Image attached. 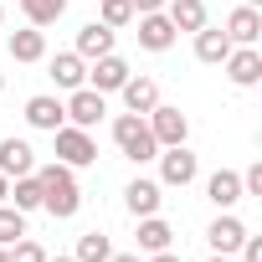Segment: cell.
Listing matches in <instances>:
<instances>
[{
	"mask_svg": "<svg viewBox=\"0 0 262 262\" xmlns=\"http://www.w3.org/2000/svg\"><path fill=\"white\" fill-rule=\"evenodd\" d=\"M36 180H41V211H47V216H57V221L77 216V206H82V190H77V175H72V165L52 160V165H41V170H36Z\"/></svg>",
	"mask_w": 262,
	"mask_h": 262,
	"instance_id": "obj_1",
	"label": "cell"
},
{
	"mask_svg": "<svg viewBox=\"0 0 262 262\" xmlns=\"http://www.w3.org/2000/svg\"><path fill=\"white\" fill-rule=\"evenodd\" d=\"M113 144L134 160V165H144V160L160 155V144H155V134H149V123H144L139 113H118V118H113Z\"/></svg>",
	"mask_w": 262,
	"mask_h": 262,
	"instance_id": "obj_2",
	"label": "cell"
},
{
	"mask_svg": "<svg viewBox=\"0 0 262 262\" xmlns=\"http://www.w3.org/2000/svg\"><path fill=\"white\" fill-rule=\"evenodd\" d=\"M144 123H149V134H155V144H160V149H170V144H185V139H190V118H185L180 108L155 103V108L144 113Z\"/></svg>",
	"mask_w": 262,
	"mask_h": 262,
	"instance_id": "obj_3",
	"label": "cell"
},
{
	"mask_svg": "<svg viewBox=\"0 0 262 262\" xmlns=\"http://www.w3.org/2000/svg\"><path fill=\"white\" fill-rule=\"evenodd\" d=\"M57 160H62V165H72V170H88V165L98 160V144H93V134H88V128H72V123H62V128H57Z\"/></svg>",
	"mask_w": 262,
	"mask_h": 262,
	"instance_id": "obj_4",
	"label": "cell"
},
{
	"mask_svg": "<svg viewBox=\"0 0 262 262\" xmlns=\"http://www.w3.org/2000/svg\"><path fill=\"white\" fill-rule=\"evenodd\" d=\"M62 108H67V123H72V128H93V123H103L108 98H103L98 88H88V82H82V88H72V98H67Z\"/></svg>",
	"mask_w": 262,
	"mask_h": 262,
	"instance_id": "obj_5",
	"label": "cell"
},
{
	"mask_svg": "<svg viewBox=\"0 0 262 262\" xmlns=\"http://www.w3.org/2000/svg\"><path fill=\"white\" fill-rule=\"evenodd\" d=\"M155 160H160V185H180V190H185V185L201 175V160H195L185 144H170V149L155 155Z\"/></svg>",
	"mask_w": 262,
	"mask_h": 262,
	"instance_id": "obj_6",
	"label": "cell"
},
{
	"mask_svg": "<svg viewBox=\"0 0 262 262\" xmlns=\"http://www.w3.org/2000/svg\"><path fill=\"white\" fill-rule=\"evenodd\" d=\"M128 77H134V72H128V62H123L118 52H108V57H98V62L88 67V88H98L103 98H108V93H118Z\"/></svg>",
	"mask_w": 262,
	"mask_h": 262,
	"instance_id": "obj_7",
	"label": "cell"
},
{
	"mask_svg": "<svg viewBox=\"0 0 262 262\" xmlns=\"http://www.w3.org/2000/svg\"><path fill=\"white\" fill-rule=\"evenodd\" d=\"M221 67H226V77H231L236 88H257V82H262V52H257V47H231Z\"/></svg>",
	"mask_w": 262,
	"mask_h": 262,
	"instance_id": "obj_8",
	"label": "cell"
},
{
	"mask_svg": "<svg viewBox=\"0 0 262 262\" xmlns=\"http://www.w3.org/2000/svg\"><path fill=\"white\" fill-rule=\"evenodd\" d=\"M26 123H31V128H41V134H57V128L67 123V108H62V98H52V93H36V98H26Z\"/></svg>",
	"mask_w": 262,
	"mask_h": 262,
	"instance_id": "obj_9",
	"label": "cell"
},
{
	"mask_svg": "<svg viewBox=\"0 0 262 262\" xmlns=\"http://www.w3.org/2000/svg\"><path fill=\"white\" fill-rule=\"evenodd\" d=\"M175 26H170V16L165 11H149V16H139V47L144 52H170L175 47Z\"/></svg>",
	"mask_w": 262,
	"mask_h": 262,
	"instance_id": "obj_10",
	"label": "cell"
},
{
	"mask_svg": "<svg viewBox=\"0 0 262 262\" xmlns=\"http://www.w3.org/2000/svg\"><path fill=\"white\" fill-rule=\"evenodd\" d=\"M221 31L231 36V47H257V36H262V11L236 6V11L226 16V26H221Z\"/></svg>",
	"mask_w": 262,
	"mask_h": 262,
	"instance_id": "obj_11",
	"label": "cell"
},
{
	"mask_svg": "<svg viewBox=\"0 0 262 262\" xmlns=\"http://www.w3.org/2000/svg\"><path fill=\"white\" fill-rule=\"evenodd\" d=\"M165 185L160 180H128V190H123V206H128V216H160V195Z\"/></svg>",
	"mask_w": 262,
	"mask_h": 262,
	"instance_id": "obj_12",
	"label": "cell"
},
{
	"mask_svg": "<svg viewBox=\"0 0 262 262\" xmlns=\"http://www.w3.org/2000/svg\"><path fill=\"white\" fill-rule=\"evenodd\" d=\"M31 170H36V149L26 139H6V144H0V175H6V180L31 175Z\"/></svg>",
	"mask_w": 262,
	"mask_h": 262,
	"instance_id": "obj_13",
	"label": "cell"
},
{
	"mask_svg": "<svg viewBox=\"0 0 262 262\" xmlns=\"http://www.w3.org/2000/svg\"><path fill=\"white\" fill-rule=\"evenodd\" d=\"M82 62H98V57H108L113 52V31L103 26V21H88L82 31H77V47H72Z\"/></svg>",
	"mask_w": 262,
	"mask_h": 262,
	"instance_id": "obj_14",
	"label": "cell"
},
{
	"mask_svg": "<svg viewBox=\"0 0 262 262\" xmlns=\"http://www.w3.org/2000/svg\"><path fill=\"white\" fill-rule=\"evenodd\" d=\"M242 236H247V226H242L236 216H216V221L206 226V242H211V252H221V257H231V252L242 247Z\"/></svg>",
	"mask_w": 262,
	"mask_h": 262,
	"instance_id": "obj_15",
	"label": "cell"
},
{
	"mask_svg": "<svg viewBox=\"0 0 262 262\" xmlns=\"http://www.w3.org/2000/svg\"><path fill=\"white\" fill-rule=\"evenodd\" d=\"M226 52H231V36H226L221 26H201V31H195V57H201L206 67H221Z\"/></svg>",
	"mask_w": 262,
	"mask_h": 262,
	"instance_id": "obj_16",
	"label": "cell"
},
{
	"mask_svg": "<svg viewBox=\"0 0 262 262\" xmlns=\"http://www.w3.org/2000/svg\"><path fill=\"white\" fill-rule=\"evenodd\" d=\"M206 195H211L216 211H231V206L242 201V175H236V170H216V175L206 180Z\"/></svg>",
	"mask_w": 262,
	"mask_h": 262,
	"instance_id": "obj_17",
	"label": "cell"
},
{
	"mask_svg": "<svg viewBox=\"0 0 262 262\" xmlns=\"http://www.w3.org/2000/svg\"><path fill=\"white\" fill-rule=\"evenodd\" d=\"M165 16H170V26L175 31H201L206 26V0H165Z\"/></svg>",
	"mask_w": 262,
	"mask_h": 262,
	"instance_id": "obj_18",
	"label": "cell"
},
{
	"mask_svg": "<svg viewBox=\"0 0 262 262\" xmlns=\"http://www.w3.org/2000/svg\"><path fill=\"white\" fill-rule=\"evenodd\" d=\"M118 93H123V108H128V113H139V118H144V113L160 103V88H155V77H128Z\"/></svg>",
	"mask_w": 262,
	"mask_h": 262,
	"instance_id": "obj_19",
	"label": "cell"
},
{
	"mask_svg": "<svg viewBox=\"0 0 262 262\" xmlns=\"http://www.w3.org/2000/svg\"><path fill=\"white\" fill-rule=\"evenodd\" d=\"M6 47H11V57H16V62H41V57H47V31H41V26L11 31V41H6Z\"/></svg>",
	"mask_w": 262,
	"mask_h": 262,
	"instance_id": "obj_20",
	"label": "cell"
},
{
	"mask_svg": "<svg viewBox=\"0 0 262 262\" xmlns=\"http://www.w3.org/2000/svg\"><path fill=\"white\" fill-rule=\"evenodd\" d=\"M52 82L67 88V93L82 88V82H88V62H82L77 52H57V57H52Z\"/></svg>",
	"mask_w": 262,
	"mask_h": 262,
	"instance_id": "obj_21",
	"label": "cell"
},
{
	"mask_svg": "<svg viewBox=\"0 0 262 262\" xmlns=\"http://www.w3.org/2000/svg\"><path fill=\"white\" fill-rule=\"evenodd\" d=\"M170 242H175L170 221H160V216H139V252H165Z\"/></svg>",
	"mask_w": 262,
	"mask_h": 262,
	"instance_id": "obj_22",
	"label": "cell"
},
{
	"mask_svg": "<svg viewBox=\"0 0 262 262\" xmlns=\"http://www.w3.org/2000/svg\"><path fill=\"white\" fill-rule=\"evenodd\" d=\"M11 206L16 211H41V180H36V170L11 180Z\"/></svg>",
	"mask_w": 262,
	"mask_h": 262,
	"instance_id": "obj_23",
	"label": "cell"
},
{
	"mask_svg": "<svg viewBox=\"0 0 262 262\" xmlns=\"http://www.w3.org/2000/svg\"><path fill=\"white\" fill-rule=\"evenodd\" d=\"M21 11H26L31 26H57L67 16V0H21Z\"/></svg>",
	"mask_w": 262,
	"mask_h": 262,
	"instance_id": "obj_24",
	"label": "cell"
},
{
	"mask_svg": "<svg viewBox=\"0 0 262 262\" xmlns=\"http://www.w3.org/2000/svg\"><path fill=\"white\" fill-rule=\"evenodd\" d=\"M108 252H113V242H108L103 231H82L72 257H77V262H108Z\"/></svg>",
	"mask_w": 262,
	"mask_h": 262,
	"instance_id": "obj_25",
	"label": "cell"
},
{
	"mask_svg": "<svg viewBox=\"0 0 262 262\" xmlns=\"http://www.w3.org/2000/svg\"><path fill=\"white\" fill-rule=\"evenodd\" d=\"M26 236V211H16L11 201L0 206V247H11V242H21Z\"/></svg>",
	"mask_w": 262,
	"mask_h": 262,
	"instance_id": "obj_26",
	"label": "cell"
},
{
	"mask_svg": "<svg viewBox=\"0 0 262 262\" xmlns=\"http://www.w3.org/2000/svg\"><path fill=\"white\" fill-rule=\"evenodd\" d=\"M98 21H103L108 31H123L128 21H134V6H128V0H103V6H98Z\"/></svg>",
	"mask_w": 262,
	"mask_h": 262,
	"instance_id": "obj_27",
	"label": "cell"
},
{
	"mask_svg": "<svg viewBox=\"0 0 262 262\" xmlns=\"http://www.w3.org/2000/svg\"><path fill=\"white\" fill-rule=\"evenodd\" d=\"M11 262H47V247L31 242V236H21V242H11Z\"/></svg>",
	"mask_w": 262,
	"mask_h": 262,
	"instance_id": "obj_28",
	"label": "cell"
},
{
	"mask_svg": "<svg viewBox=\"0 0 262 262\" xmlns=\"http://www.w3.org/2000/svg\"><path fill=\"white\" fill-rule=\"evenodd\" d=\"M242 195H262V160L247 165V175H242Z\"/></svg>",
	"mask_w": 262,
	"mask_h": 262,
	"instance_id": "obj_29",
	"label": "cell"
},
{
	"mask_svg": "<svg viewBox=\"0 0 262 262\" xmlns=\"http://www.w3.org/2000/svg\"><path fill=\"white\" fill-rule=\"evenodd\" d=\"M128 6H134V16H149V11H160L165 0H128Z\"/></svg>",
	"mask_w": 262,
	"mask_h": 262,
	"instance_id": "obj_30",
	"label": "cell"
},
{
	"mask_svg": "<svg viewBox=\"0 0 262 262\" xmlns=\"http://www.w3.org/2000/svg\"><path fill=\"white\" fill-rule=\"evenodd\" d=\"M108 262H139V252H108Z\"/></svg>",
	"mask_w": 262,
	"mask_h": 262,
	"instance_id": "obj_31",
	"label": "cell"
},
{
	"mask_svg": "<svg viewBox=\"0 0 262 262\" xmlns=\"http://www.w3.org/2000/svg\"><path fill=\"white\" fill-rule=\"evenodd\" d=\"M149 262H180V257H175V252L165 247V252H149Z\"/></svg>",
	"mask_w": 262,
	"mask_h": 262,
	"instance_id": "obj_32",
	"label": "cell"
},
{
	"mask_svg": "<svg viewBox=\"0 0 262 262\" xmlns=\"http://www.w3.org/2000/svg\"><path fill=\"white\" fill-rule=\"evenodd\" d=\"M6 201H11V180H6V175H0V206H6Z\"/></svg>",
	"mask_w": 262,
	"mask_h": 262,
	"instance_id": "obj_33",
	"label": "cell"
},
{
	"mask_svg": "<svg viewBox=\"0 0 262 262\" xmlns=\"http://www.w3.org/2000/svg\"><path fill=\"white\" fill-rule=\"evenodd\" d=\"M0 262H11V247H0Z\"/></svg>",
	"mask_w": 262,
	"mask_h": 262,
	"instance_id": "obj_34",
	"label": "cell"
},
{
	"mask_svg": "<svg viewBox=\"0 0 262 262\" xmlns=\"http://www.w3.org/2000/svg\"><path fill=\"white\" fill-rule=\"evenodd\" d=\"M47 262H77V257H47Z\"/></svg>",
	"mask_w": 262,
	"mask_h": 262,
	"instance_id": "obj_35",
	"label": "cell"
},
{
	"mask_svg": "<svg viewBox=\"0 0 262 262\" xmlns=\"http://www.w3.org/2000/svg\"><path fill=\"white\" fill-rule=\"evenodd\" d=\"M242 6H252V11H257V6H262V0H242Z\"/></svg>",
	"mask_w": 262,
	"mask_h": 262,
	"instance_id": "obj_36",
	"label": "cell"
},
{
	"mask_svg": "<svg viewBox=\"0 0 262 262\" xmlns=\"http://www.w3.org/2000/svg\"><path fill=\"white\" fill-rule=\"evenodd\" d=\"M211 262H231V257H221V252H216V257H211Z\"/></svg>",
	"mask_w": 262,
	"mask_h": 262,
	"instance_id": "obj_37",
	"label": "cell"
},
{
	"mask_svg": "<svg viewBox=\"0 0 262 262\" xmlns=\"http://www.w3.org/2000/svg\"><path fill=\"white\" fill-rule=\"evenodd\" d=\"M0 93H6V77H0Z\"/></svg>",
	"mask_w": 262,
	"mask_h": 262,
	"instance_id": "obj_38",
	"label": "cell"
},
{
	"mask_svg": "<svg viewBox=\"0 0 262 262\" xmlns=\"http://www.w3.org/2000/svg\"><path fill=\"white\" fill-rule=\"evenodd\" d=\"M0 21H6V11H0Z\"/></svg>",
	"mask_w": 262,
	"mask_h": 262,
	"instance_id": "obj_39",
	"label": "cell"
}]
</instances>
